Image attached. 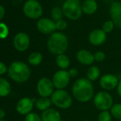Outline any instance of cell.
<instances>
[{"label": "cell", "instance_id": "obj_1", "mask_svg": "<svg viewBox=\"0 0 121 121\" xmlns=\"http://www.w3.org/2000/svg\"><path fill=\"white\" fill-rule=\"evenodd\" d=\"M93 92L94 90L92 82L85 78L76 80L72 87L73 97L77 100L82 103L89 101L93 98Z\"/></svg>", "mask_w": 121, "mask_h": 121}, {"label": "cell", "instance_id": "obj_2", "mask_svg": "<svg viewBox=\"0 0 121 121\" xmlns=\"http://www.w3.org/2000/svg\"><path fill=\"white\" fill-rule=\"evenodd\" d=\"M69 46L67 36L61 32H54L50 35L47 41V48L53 55L64 54Z\"/></svg>", "mask_w": 121, "mask_h": 121}, {"label": "cell", "instance_id": "obj_3", "mask_svg": "<svg viewBox=\"0 0 121 121\" xmlns=\"http://www.w3.org/2000/svg\"><path fill=\"white\" fill-rule=\"evenodd\" d=\"M8 76L14 81L19 83L26 82L31 76L29 66L22 61H14L8 68Z\"/></svg>", "mask_w": 121, "mask_h": 121}, {"label": "cell", "instance_id": "obj_4", "mask_svg": "<svg viewBox=\"0 0 121 121\" xmlns=\"http://www.w3.org/2000/svg\"><path fill=\"white\" fill-rule=\"evenodd\" d=\"M64 15L70 20H78L82 16L81 4L79 0H66L62 6Z\"/></svg>", "mask_w": 121, "mask_h": 121}, {"label": "cell", "instance_id": "obj_5", "mask_svg": "<svg viewBox=\"0 0 121 121\" xmlns=\"http://www.w3.org/2000/svg\"><path fill=\"white\" fill-rule=\"evenodd\" d=\"M51 103L61 109H67L72 105L73 100L70 94L64 89H57L51 96Z\"/></svg>", "mask_w": 121, "mask_h": 121}, {"label": "cell", "instance_id": "obj_6", "mask_svg": "<svg viewBox=\"0 0 121 121\" xmlns=\"http://www.w3.org/2000/svg\"><path fill=\"white\" fill-rule=\"evenodd\" d=\"M23 12L26 17L31 19H39L43 14L41 4L36 0H28L23 7Z\"/></svg>", "mask_w": 121, "mask_h": 121}, {"label": "cell", "instance_id": "obj_7", "mask_svg": "<svg viewBox=\"0 0 121 121\" xmlns=\"http://www.w3.org/2000/svg\"><path fill=\"white\" fill-rule=\"evenodd\" d=\"M93 103L95 107L102 110H108L113 105V100L110 93L105 91L98 92L94 97Z\"/></svg>", "mask_w": 121, "mask_h": 121}, {"label": "cell", "instance_id": "obj_8", "mask_svg": "<svg viewBox=\"0 0 121 121\" xmlns=\"http://www.w3.org/2000/svg\"><path fill=\"white\" fill-rule=\"evenodd\" d=\"M70 76L66 70H59L56 71L52 78L54 88L57 89H64L70 82Z\"/></svg>", "mask_w": 121, "mask_h": 121}, {"label": "cell", "instance_id": "obj_9", "mask_svg": "<svg viewBox=\"0 0 121 121\" xmlns=\"http://www.w3.org/2000/svg\"><path fill=\"white\" fill-rule=\"evenodd\" d=\"M37 92L41 97L43 98H48L51 97L53 94L54 86L53 84L52 80L48 78H41L38 83L36 86Z\"/></svg>", "mask_w": 121, "mask_h": 121}, {"label": "cell", "instance_id": "obj_10", "mask_svg": "<svg viewBox=\"0 0 121 121\" xmlns=\"http://www.w3.org/2000/svg\"><path fill=\"white\" fill-rule=\"evenodd\" d=\"M36 27L41 34L46 35H51L56 30V22L48 18L40 19L37 22Z\"/></svg>", "mask_w": 121, "mask_h": 121}, {"label": "cell", "instance_id": "obj_11", "mask_svg": "<svg viewBox=\"0 0 121 121\" xmlns=\"http://www.w3.org/2000/svg\"><path fill=\"white\" fill-rule=\"evenodd\" d=\"M35 98H30L28 97H24L21 98L17 103V110L21 115H28L31 112L34 108V104L36 103Z\"/></svg>", "mask_w": 121, "mask_h": 121}, {"label": "cell", "instance_id": "obj_12", "mask_svg": "<svg viewBox=\"0 0 121 121\" xmlns=\"http://www.w3.org/2000/svg\"><path fill=\"white\" fill-rule=\"evenodd\" d=\"M14 48L20 52L25 51L30 45V39L28 34L24 32L17 34L13 41Z\"/></svg>", "mask_w": 121, "mask_h": 121}, {"label": "cell", "instance_id": "obj_13", "mask_svg": "<svg viewBox=\"0 0 121 121\" xmlns=\"http://www.w3.org/2000/svg\"><path fill=\"white\" fill-rule=\"evenodd\" d=\"M117 78L111 73L103 75L100 79V86L102 88L106 91H110L116 88L118 85Z\"/></svg>", "mask_w": 121, "mask_h": 121}, {"label": "cell", "instance_id": "obj_14", "mask_svg": "<svg viewBox=\"0 0 121 121\" xmlns=\"http://www.w3.org/2000/svg\"><path fill=\"white\" fill-rule=\"evenodd\" d=\"M110 14L115 26L121 29V2H114L111 4Z\"/></svg>", "mask_w": 121, "mask_h": 121}, {"label": "cell", "instance_id": "obj_15", "mask_svg": "<svg viewBox=\"0 0 121 121\" xmlns=\"http://www.w3.org/2000/svg\"><path fill=\"white\" fill-rule=\"evenodd\" d=\"M106 34L102 29H94L88 36L89 42L93 46H100L106 41Z\"/></svg>", "mask_w": 121, "mask_h": 121}, {"label": "cell", "instance_id": "obj_16", "mask_svg": "<svg viewBox=\"0 0 121 121\" xmlns=\"http://www.w3.org/2000/svg\"><path fill=\"white\" fill-rule=\"evenodd\" d=\"M76 58L78 61L83 65L89 66L94 61V56L92 53L86 49H81L76 53Z\"/></svg>", "mask_w": 121, "mask_h": 121}, {"label": "cell", "instance_id": "obj_17", "mask_svg": "<svg viewBox=\"0 0 121 121\" xmlns=\"http://www.w3.org/2000/svg\"><path fill=\"white\" fill-rule=\"evenodd\" d=\"M41 117L42 121H61L60 112L53 108H48L43 111Z\"/></svg>", "mask_w": 121, "mask_h": 121}, {"label": "cell", "instance_id": "obj_18", "mask_svg": "<svg viewBox=\"0 0 121 121\" xmlns=\"http://www.w3.org/2000/svg\"><path fill=\"white\" fill-rule=\"evenodd\" d=\"M83 13L87 15L93 14L98 9V4L94 0H85L81 4Z\"/></svg>", "mask_w": 121, "mask_h": 121}, {"label": "cell", "instance_id": "obj_19", "mask_svg": "<svg viewBox=\"0 0 121 121\" xmlns=\"http://www.w3.org/2000/svg\"><path fill=\"white\" fill-rule=\"evenodd\" d=\"M56 64L61 70H66L70 66V59L66 54H60L56 56Z\"/></svg>", "mask_w": 121, "mask_h": 121}, {"label": "cell", "instance_id": "obj_20", "mask_svg": "<svg viewBox=\"0 0 121 121\" xmlns=\"http://www.w3.org/2000/svg\"><path fill=\"white\" fill-rule=\"evenodd\" d=\"M51 103H51V98L41 97L40 98L36 100V101L35 103V105L38 110L43 112V111L46 110L47 109L50 108Z\"/></svg>", "mask_w": 121, "mask_h": 121}, {"label": "cell", "instance_id": "obj_21", "mask_svg": "<svg viewBox=\"0 0 121 121\" xmlns=\"http://www.w3.org/2000/svg\"><path fill=\"white\" fill-rule=\"evenodd\" d=\"M11 92V85L8 81L0 77V97H6Z\"/></svg>", "mask_w": 121, "mask_h": 121}, {"label": "cell", "instance_id": "obj_22", "mask_svg": "<svg viewBox=\"0 0 121 121\" xmlns=\"http://www.w3.org/2000/svg\"><path fill=\"white\" fill-rule=\"evenodd\" d=\"M43 60V55L39 52H33L28 57V62L31 66H39Z\"/></svg>", "mask_w": 121, "mask_h": 121}, {"label": "cell", "instance_id": "obj_23", "mask_svg": "<svg viewBox=\"0 0 121 121\" xmlns=\"http://www.w3.org/2000/svg\"><path fill=\"white\" fill-rule=\"evenodd\" d=\"M100 69L97 66H95L90 67L87 71L88 79L89 81H91V82L97 80L98 78V77L100 76Z\"/></svg>", "mask_w": 121, "mask_h": 121}, {"label": "cell", "instance_id": "obj_24", "mask_svg": "<svg viewBox=\"0 0 121 121\" xmlns=\"http://www.w3.org/2000/svg\"><path fill=\"white\" fill-rule=\"evenodd\" d=\"M51 17L52 18V20L55 22L61 20L64 17V12L62 10V8H60L58 7H54L52 8L51 12Z\"/></svg>", "mask_w": 121, "mask_h": 121}, {"label": "cell", "instance_id": "obj_25", "mask_svg": "<svg viewBox=\"0 0 121 121\" xmlns=\"http://www.w3.org/2000/svg\"><path fill=\"white\" fill-rule=\"evenodd\" d=\"M110 114L116 119L121 120V104H113L110 108Z\"/></svg>", "mask_w": 121, "mask_h": 121}, {"label": "cell", "instance_id": "obj_26", "mask_svg": "<svg viewBox=\"0 0 121 121\" xmlns=\"http://www.w3.org/2000/svg\"><path fill=\"white\" fill-rule=\"evenodd\" d=\"M114 27H115V24L112 22V21L108 20L103 23V24L102 26V30L105 34H108V33H110L113 30Z\"/></svg>", "mask_w": 121, "mask_h": 121}, {"label": "cell", "instance_id": "obj_27", "mask_svg": "<svg viewBox=\"0 0 121 121\" xmlns=\"http://www.w3.org/2000/svg\"><path fill=\"white\" fill-rule=\"evenodd\" d=\"M9 35V28L4 24L1 22L0 23V39H4Z\"/></svg>", "mask_w": 121, "mask_h": 121}, {"label": "cell", "instance_id": "obj_28", "mask_svg": "<svg viewBox=\"0 0 121 121\" xmlns=\"http://www.w3.org/2000/svg\"><path fill=\"white\" fill-rule=\"evenodd\" d=\"M98 121H111V114L108 110L102 111L98 115Z\"/></svg>", "mask_w": 121, "mask_h": 121}, {"label": "cell", "instance_id": "obj_29", "mask_svg": "<svg viewBox=\"0 0 121 121\" xmlns=\"http://www.w3.org/2000/svg\"><path fill=\"white\" fill-rule=\"evenodd\" d=\"M25 121H42L41 117L36 112H30L26 115Z\"/></svg>", "mask_w": 121, "mask_h": 121}, {"label": "cell", "instance_id": "obj_30", "mask_svg": "<svg viewBox=\"0 0 121 121\" xmlns=\"http://www.w3.org/2000/svg\"><path fill=\"white\" fill-rule=\"evenodd\" d=\"M68 26V23L67 22L64 21V19L59 20L56 22V29L58 31H63L65 30Z\"/></svg>", "mask_w": 121, "mask_h": 121}, {"label": "cell", "instance_id": "obj_31", "mask_svg": "<svg viewBox=\"0 0 121 121\" xmlns=\"http://www.w3.org/2000/svg\"><path fill=\"white\" fill-rule=\"evenodd\" d=\"M93 56H94V60L98 62H101L103 60H104L105 58V54L104 53V52H103L101 51H98L95 52L93 54Z\"/></svg>", "mask_w": 121, "mask_h": 121}, {"label": "cell", "instance_id": "obj_32", "mask_svg": "<svg viewBox=\"0 0 121 121\" xmlns=\"http://www.w3.org/2000/svg\"><path fill=\"white\" fill-rule=\"evenodd\" d=\"M8 71V68L6 64L2 61H0V76H2Z\"/></svg>", "mask_w": 121, "mask_h": 121}, {"label": "cell", "instance_id": "obj_33", "mask_svg": "<svg viewBox=\"0 0 121 121\" xmlns=\"http://www.w3.org/2000/svg\"><path fill=\"white\" fill-rule=\"evenodd\" d=\"M78 70L76 69H71L69 71V73L71 78H74L78 75Z\"/></svg>", "mask_w": 121, "mask_h": 121}, {"label": "cell", "instance_id": "obj_34", "mask_svg": "<svg viewBox=\"0 0 121 121\" xmlns=\"http://www.w3.org/2000/svg\"><path fill=\"white\" fill-rule=\"evenodd\" d=\"M4 14H5V10H4V8L0 5V20H2L4 16Z\"/></svg>", "mask_w": 121, "mask_h": 121}, {"label": "cell", "instance_id": "obj_35", "mask_svg": "<svg viewBox=\"0 0 121 121\" xmlns=\"http://www.w3.org/2000/svg\"><path fill=\"white\" fill-rule=\"evenodd\" d=\"M117 94L121 97V80L119 81L118 85L117 86Z\"/></svg>", "mask_w": 121, "mask_h": 121}, {"label": "cell", "instance_id": "obj_36", "mask_svg": "<svg viewBox=\"0 0 121 121\" xmlns=\"http://www.w3.org/2000/svg\"><path fill=\"white\" fill-rule=\"evenodd\" d=\"M4 117H5V111L3 109L0 108V120H3Z\"/></svg>", "mask_w": 121, "mask_h": 121}, {"label": "cell", "instance_id": "obj_37", "mask_svg": "<svg viewBox=\"0 0 121 121\" xmlns=\"http://www.w3.org/2000/svg\"><path fill=\"white\" fill-rule=\"evenodd\" d=\"M0 121H7V120H4V119H3V120H0Z\"/></svg>", "mask_w": 121, "mask_h": 121}, {"label": "cell", "instance_id": "obj_38", "mask_svg": "<svg viewBox=\"0 0 121 121\" xmlns=\"http://www.w3.org/2000/svg\"><path fill=\"white\" fill-rule=\"evenodd\" d=\"M94 1H95V2H96V1H98V0H94Z\"/></svg>", "mask_w": 121, "mask_h": 121}, {"label": "cell", "instance_id": "obj_39", "mask_svg": "<svg viewBox=\"0 0 121 121\" xmlns=\"http://www.w3.org/2000/svg\"><path fill=\"white\" fill-rule=\"evenodd\" d=\"M86 121H89V120H86Z\"/></svg>", "mask_w": 121, "mask_h": 121}, {"label": "cell", "instance_id": "obj_40", "mask_svg": "<svg viewBox=\"0 0 121 121\" xmlns=\"http://www.w3.org/2000/svg\"><path fill=\"white\" fill-rule=\"evenodd\" d=\"M119 121H121V120H119Z\"/></svg>", "mask_w": 121, "mask_h": 121}, {"label": "cell", "instance_id": "obj_41", "mask_svg": "<svg viewBox=\"0 0 121 121\" xmlns=\"http://www.w3.org/2000/svg\"></svg>", "mask_w": 121, "mask_h": 121}]
</instances>
